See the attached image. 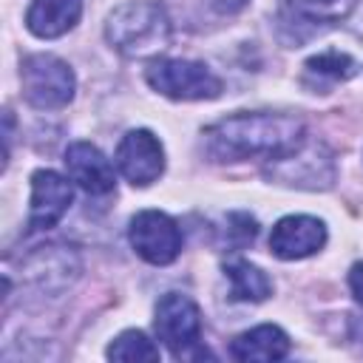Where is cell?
Listing matches in <instances>:
<instances>
[{
    "instance_id": "cell-8",
    "label": "cell",
    "mask_w": 363,
    "mask_h": 363,
    "mask_svg": "<svg viewBox=\"0 0 363 363\" xmlns=\"http://www.w3.org/2000/svg\"><path fill=\"white\" fill-rule=\"evenodd\" d=\"M74 190L65 176L54 170H37L31 176V210L28 230H51L71 207Z\"/></svg>"
},
{
    "instance_id": "cell-20",
    "label": "cell",
    "mask_w": 363,
    "mask_h": 363,
    "mask_svg": "<svg viewBox=\"0 0 363 363\" xmlns=\"http://www.w3.org/2000/svg\"><path fill=\"white\" fill-rule=\"evenodd\" d=\"M210 6L218 11V14H235L247 6V0H210Z\"/></svg>"
},
{
    "instance_id": "cell-17",
    "label": "cell",
    "mask_w": 363,
    "mask_h": 363,
    "mask_svg": "<svg viewBox=\"0 0 363 363\" xmlns=\"http://www.w3.org/2000/svg\"><path fill=\"white\" fill-rule=\"evenodd\" d=\"M357 0H289L295 14L312 20V23H335L343 20Z\"/></svg>"
},
{
    "instance_id": "cell-1",
    "label": "cell",
    "mask_w": 363,
    "mask_h": 363,
    "mask_svg": "<svg viewBox=\"0 0 363 363\" xmlns=\"http://www.w3.org/2000/svg\"><path fill=\"white\" fill-rule=\"evenodd\" d=\"M204 136L210 150L221 159H278L306 142L303 122L284 113H233L210 125Z\"/></svg>"
},
{
    "instance_id": "cell-9",
    "label": "cell",
    "mask_w": 363,
    "mask_h": 363,
    "mask_svg": "<svg viewBox=\"0 0 363 363\" xmlns=\"http://www.w3.org/2000/svg\"><path fill=\"white\" fill-rule=\"evenodd\" d=\"M326 244V227L312 216H286L269 233V250L275 258L295 261L318 252Z\"/></svg>"
},
{
    "instance_id": "cell-13",
    "label": "cell",
    "mask_w": 363,
    "mask_h": 363,
    "mask_svg": "<svg viewBox=\"0 0 363 363\" xmlns=\"http://www.w3.org/2000/svg\"><path fill=\"white\" fill-rule=\"evenodd\" d=\"M286 352H289V337L281 326H272V323H264L238 335L230 346V354L235 360H258V363L281 360L286 357Z\"/></svg>"
},
{
    "instance_id": "cell-10",
    "label": "cell",
    "mask_w": 363,
    "mask_h": 363,
    "mask_svg": "<svg viewBox=\"0 0 363 363\" xmlns=\"http://www.w3.org/2000/svg\"><path fill=\"white\" fill-rule=\"evenodd\" d=\"M65 173L91 196H105L116 187L113 164L91 142H74L65 147Z\"/></svg>"
},
{
    "instance_id": "cell-7",
    "label": "cell",
    "mask_w": 363,
    "mask_h": 363,
    "mask_svg": "<svg viewBox=\"0 0 363 363\" xmlns=\"http://www.w3.org/2000/svg\"><path fill=\"white\" fill-rule=\"evenodd\" d=\"M113 162L133 187H147L164 170V150H162V142L150 130L139 128L122 136V142L116 145Z\"/></svg>"
},
{
    "instance_id": "cell-5",
    "label": "cell",
    "mask_w": 363,
    "mask_h": 363,
    "mask_svg": "<svg viewBox=\"0 0 363 363\" xmlns=\"http://www.w3.org/2000/svg\"><path fill=\"white\" fill-rule=\"evenodd\" d=\"M156 337L176 354L184 357L193 346H199L201 337V312L196 301H190L182 292H167L156 303V318H153Z\"/></svg>"
},
{
    "instance_id": "cell-16",
    "label": "cell",
    "mask_w": 363,
    "mask_h": 363,
    "mask_svg": "<svg viewBox=\"0 0 363 363\" xmlns=\"http://www.w3.org/2000/svg\"><path fill=\"white\" fill-rule=\"evenodd\" d=\"M111 360H128V363H142V360H159V346L139 329L122 332L105 352Z\"/></svg>"
},
{
    "instance_id": "cell-4",
    "label": "cell",
    "mask_w": 363,
    "mask_h": 363,
    "mask_svg": "<svg viewBox=\"0 0 363 363\" xmlns=\"http://www.w3.org/2000/svg\"><path fill=\"white\" fill-rule=\"evenodd\" d=\"M147 85L170 99H216L221 94V79L193 60H156L147 68Z\"/></svg>"
},
{
    "instance_id": "cell-2",
    "label": "cell",
    "mask_w": 363,
    "mask_h": 363,
    "mask_svg": "<svg viewBox=\"0 0 363 363\" xmlns=\"http://www.w3.org/2000/svg\"><path fill=\"white\" fill-rule=\"evenodd\" d=\"M105 37L125 57H156L170 43V20L159 3L133 0L108 14Z\"/></svg>"
},
{
    "instance_id": "cell-12",
    "label": "cell",
    "mask_w": 363,
    "mask_h": 363,
    "mask_svg": "<svg viewBox=\"0 0 363 363\" xmlns=\"http://www.w3.org/2000/svg\"><path fill=\"white\" fill-rule=\"evenodd\" d=\"M82 0H34L26 11V26L34 37L54 40L77 26Z\"/></svg>"
},
{
    "instance_id": "cell-14",
    "label": "cell",
    "mask_w": 363,
    "mask_h": 363,
    "mask_svg": "<svg viewBox=\"0 0 363 363\" xmlns=\"http://www.w3.org/2000/svg\"><path fill=\"white\" fill-rule=\"evenodd\" d=\"M357 74V62L343 51H323L303 62V85L315 94H326L332 85L346 82Z\"/></svg>"
},
{
    "instance_id": "cell-3",
    "label": "cell",
    "mask_w": 363,
    "mask_h": 363,
    "mask_svg": "<svg viewBox=\"0 0 363 363\" xmlns=\"http://www.w3.org/2000/svg\"><path fill=\"white\" fill-rule=\"evenodd\" d=\"M20 85L28 105L40 111L62 108L74 99V71L54 54H31L20 65Z\"/></svg>"
},
{
    "instance_id": "cell-15",
    "label": "cell",
    "mask_w": 363,
    "mask_h": 363,
    "mask_svg": "<svg viewBox=\"0 0 363 363\" xmlns=\"http://www.w3.org/2000/svg\"><path fill=\"white\" fill-rule=\"evenodd\" d=\"M224 275L230 281V295L235 301H264L272 295V281L250 261L224 264Z\"/></svg>"
},
{
    "instance_id": "cell-18",
    "label": "cell",
    "mask_w": 363,
    "mask_h": 363,
    "mask_svg": "<svg viewBox=\"0 0 363 363\" xmlns=\"http://www.w3.org/2000/svg\"><path fill=\"white\" fill-rule=\"evenodd\" d=\"M258 233V224L252 216L247 213H230L227 216V230H224V244L233 250H241L244 244H250Z\"/></svg>"
},
{
    "instance_id": "cell-11",
    "label": "cell",
    "mask_w": 363,
    "mask_h": 363,
    "mask_svg": "<svg viewBox=\"0 0 363 363\" xmlns=\"http://www.w3.org/2000/svg\"><path fill=\"white\" fill-rule=\"evenodd\" d=\"M320 167H332V159H329V153H323V156H318V147L315 145H301V147H295L292 153H286V156H278V159H272V176L275 179H281V182H286V184H295V187H309V190H323V187H329L332 184V179H335V173H320Z\"/></svg>"
},
{
    "instance_id": "cell-6",
    "label": "cell",
    "mask_w": 363,
    "mask_h": 363,
    "mask_svg": "<svg viewBox=\"0 0 363 363\" xmlns=\"http://www.w3.org/2000/svg\"><path fill=\"white\" fill-rule=\"evenodd\" d=\"M128 238H130V247L136 250V255L145 258L147 264H156V267L176 261L182 252V230L162 210L136 213L130 218Z\"/></svg>"
},
{
    "instance_id": "cell-19",
    "label": "cell",
    "mask_w": 363,
    "mask_h": 363,
    "mask_svg": "<svg viewBox=\"0 0 363 363\" xmlns=\"http://www.w3.org/2000/svg\"><path fill=\"white\" fill-rule=\"evenodd\" d=\"M349 289H352L354 301L363 306V264H354L349 269Z\"/></svg>"
}]
</instances>
